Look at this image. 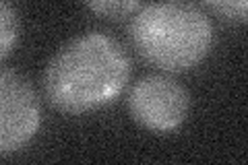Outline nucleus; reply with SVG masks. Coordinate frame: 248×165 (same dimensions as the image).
Here are the masks:
<instances>
[{"instance_id": "f257e3e1", "label": "nucleus", "mask_w": 248, "mask_h": 165, "mask_svg": "<svg viewBox=\"0 0 248 165\" xmlns=\"http://www.w3.org/2000/svg\"><path fill=\"white\" fill-rule=\"evenodd\" d=\"M130 78V58L114 37L89 31L73 37L44 70V93L62 114L81 116L116 101Z\"/></svg>"}, {"instance_id": "f03ea898", "label": "nucleus", "mask_w": 248, "mask_h": 165, "mask_svg": "<svg viewBox=\"0 0 248 165\" xmlns=\"http://www.w3.org/2000/svg\"><path fill=\"white\" fill-rule=\"evenodd\" d=\"M128 37L145 62L166 73H186L213 48V25L199 6L184 0H159L135 13Z\"/></svg>"}, {"instance_id": "7ed1b4c3", "label": "nucleus", "mask_w": 248, "mask_h": 165, "mask_svg": "<svg viewBox=\"0 0 248 165\" xmlns=\"http://www.w3.org/2000/svg\"><path fill=\"white\" fill-rule=\"evenodd\" d=\"M128 112L141 128L155 135H168L186 122L190 95L174 78L149 75L137 81L130 89Z\"/></svg>"}, {"instance_id": "20e7f679", "label": "nucleus", "mask_w": 248, "mask_h": 165, "mask_svg": "<svg viewBox=\"0 0 248 165\" xmlns=\"http://www.w3.org/2000/svg\"><path fill=\"white\" fill-rule=\"evenodd\" d=\"M42 124V105L33 87L13 68L0 73V155L9 157L29 145Z\"/></svg>"}, {"instance_id": "39448f33", "label": "nucleus", "mask_w": 248, "mask_h": 165, "mask_svg": "<svg viewBox=\"0 0 248 165\" xmlns=\"http://www.w3.org/2000/svg\"><path fill=\"white\" fill-rule=\"evenodd\" d=\"M19 13L11 0H0V58L6 60L19 39Z\"/></svg>"}, {"instance_id": "423d86ee", "label": "nucleus", "mask_w": 248, "mask_h": 165, "mask_svg": "<svg viewBox=\"0 0 248 165\" xmlns=\"http://www.w3.org/2000/svg\"><path fill=\"white\" fill-rule=\"evenodd\" d=\"M85 6L97 17L104 19H124L137 11L141 0H83Z\"/></svg>"}, {"instance_id": "0eeeda50", "label": "nucleus", "mask_w": 248, "mask_h": 165, "mask_svg": "<svg viewBox=\"0 0 248 165\" xmlns=\"http://www.w3.org/2000/svg\"><path fill=\"white\" fill-rule=\"evenodd\" d=\"M205 4L226 21L248 23V0H205Z\"/></svg>"}]
</instances>
